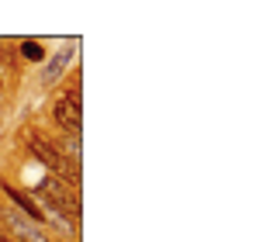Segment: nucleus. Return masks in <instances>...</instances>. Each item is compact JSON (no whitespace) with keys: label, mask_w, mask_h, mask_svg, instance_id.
Masks as SVG:
<instances>
[{"label":"nucleus","mask_w":256,"mask_h":242,"mask_svg":"<svg viewBox=\"0 0 256 242\" xmlns=\"http://www.w3.org/2000/svg\"><path fill=\"white\" fill-rule=\"evenodd\" d=\"M28 149H32V152H35V156H38L48 170L62 173L70 184H80V162H70L62 152H59V149H56V146H48L42 135H32V138H28Z\"/></svg>","instance_id":"f257e3e1"},{"label":"nucleus","mask_w":256,"mask_h":242,"mask_svg":"<svg viewBox=\"0 0 256 242\" xmlns=\"http://www.w3.org/2000/svg\"><path fill=\"white\" fill-rule=\"evenodd\" d=\"M56 121H59L70 135H80V90H70V94L56 104Z\"/></svg>","instance_id":"f03ea898"},{"label":"nucleus","mask_w":256,"mask_h":242,"mask_svg":"<svg viewBox=\"0 0 256 242\" xmlns=\"http://www.w3.org/2000/svg\"><path fill=\"white\" fill-rule=\"evenodd\" d=\"M4 222H7V228H10L21 242H48V236H42V232H38L28 218H21L18 211H7V214H4Z\"/></svg>","instance_id":"7ed1b4c3"},{"label":"nucleus","mask_w":256,"mask_h":242,"mask_svg":"<svg viewBox=\"0 0 256 242\" xmlns=\"http://www.w3.org/2000/svg\"><path fill=\"white\" fill-rule=\"evenodd\" d=\"M4 190H7V194H10V198H14V204H18V208H21V211H24V214H28V222H42V211H38V208H35V204L28 201V198H24V194H21V190H10V187H7V184H4Z\"/></svg>","instance_id":"20e7f679"},{"label":"nucleus","mask_w":256,"mask_h":242,"mask_svg":"<svg viewBox=\"0 0 256 242\" xmlns=\"http://www.w3.org/2000/svg\"><path fill=\"white\" fill-rule=\"evenodd\" d=\"M70 56H73V48H62V52L52 59V66L45 70L42 80H45V83H56V80H59V73H62V70H66V62H70Z\"/></svg>","instance_id":"39448f33"},{"label":"nucleus","mask_w":256,"mask_h":242,"mask_svg":"<svg viewBox=\"0 0 256 242\" xmlns=\"http://www.w3.org/2000/svg\"><path fill=\"white\" fill-rule=\"evenodd\" d=\"M21 52H24V59H32V62H38V59L45 56L38 42H24V45H21Z\"/></svg>","instance_id":"423d86ee"},{"label":"nucleus","mask_w":256,"mask_h":242,"mask_svg":"<svg viewBox=\"0 0 256 242\" xmlns=\"http://www.w3.org/2000/svg\"><path fill=\"white\" fill-rule=\"evenodd\" d=\"M0 242H10V239H0Z\"/></svg>","instance_id":"0eeeda50"}]
</instances>
